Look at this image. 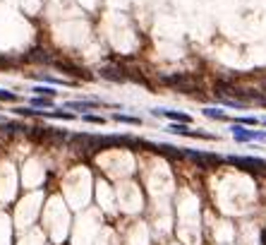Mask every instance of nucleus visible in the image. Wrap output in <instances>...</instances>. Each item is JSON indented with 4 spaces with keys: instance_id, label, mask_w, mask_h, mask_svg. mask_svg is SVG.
<instances>
[{
    "instance_id": "obj_1",
    "label": "nucleus",
    "mask_w": 266,
    "mask_h": 245,
    "mask_svg": "<svg viewBox=\"0 0 266 245\" xmlns=\"http://www.w3.org/2000/svg\"><path fill=\"white\" fill-rule=\"evenodd\" d=\"M161 82H163L166 87H173L177 92H182V94H197V92H201V87L197 84V79L192 75H187V72H170V75H163Z\"/></svg>"
},
{
    "instance_id": "obj_2",
    "label": "nucleus",
    "mask_w": 266,
    "mask_h": 245,
    "mask_svg": "<svg viewBox=\"0 0 266 245\" xmlns=\"http://www.w3.org/2000/svg\"><path fill=\"white\" fill-rule=\"evenodd\" d=\"M99 77L106 79V82H115V84H125L127 82V72H125V68H120V65H106V68H101L99 70Z\"/></svg>"
},
{
    "instance_id": "obj_3",
    "label": "nucleus",
    "mask_w": 266,
    "mask_h": 245,
    "mask_svg": "<svg viewBox=\"0 0 266 245\" xmlns=\"http://www.w3.org/2000/svg\"><path fill=\"white\" fill-rule=\"evenodd\" d=\"M51 68L63 70L65 75H74V77H84V79H91V75H84V72H87L84 68L74 65V63H72V60H67V58H58V60H53V63H51Z\"/></svg>"
},
{
    "instance_id": "obj_4",
    "label": "nucleus",
    "mask_w": 266,
    "mask_h": 245,
    "mask_svg": "<svg viewBox=\"0 0 266 245\" xmlns=\"http://www.w3.org/2000/svg\"><path fill=\"white\" fill-rule=\"evenodd\" d=\"M53 135L55 130L53 128H29L27 130V137L32 140V142H36V144H43V142H53Z\"/></svg>"
},
{
    "instance_id": "obj_5",
    "label": "nucleus",
    "mask_w": 266,
    "mask_h": 245,
    "mask_svg": "<svg viewBox=\"0 0 266 245\" xmlns=\"http://www.w3.org/2000/svg\"><path fill=\"white\" fill-rule=\"evenodd\" d=\"M154 115H163V118H168L170 123H192V118L187 113H180V111H166V108H156V111H151Z\"/></svg>"
},
{
    "instance_id": "obj_6",
    "label": "nucleus",
    "mask_w": 266,
    "mask_h": 245,
    "mask_svg": "<svg viewBox=\"0 0 266 245\" xmlns=\"http://www.w3.org/2000/svg\"><path fill=\"white\" fill-rule=\"evenodd\" d=\"M233 137L235 142H254V130H245V125L240 123H233Z\"/></svg>"
},
{
    "instance_id": "obj_7",
    "label": "nucleus",
    "mask_w": 266,
    "mask_h": 245,
    "mask_svg": "<svg viewBox=\"0 0 266 245\" xmlns=\"http://www.w3.org/2000/svg\"><path fill=\"white\" fill-rule=\"evenodd\" d=\"M24 60H29V63H41V65H51V63H53L51 53H48V51H41V48H38V51H32Z\"/></svg>"
},
{
    "instance_id": "obj_8",
    "label": "nucleus",
    "mask_w": 266,
    "mask_h": 245,
    "mask_svg": "<svg viewBox=\"0 0 266 245\" xmlns=\"http://www.w3.org/2000/svg\"><path fill=\"white\" fill-rule=\"evenodd\" d=\"M101 101H67L65 108H77V111H91V108H99Z\"/></svg>"
},
{
    "instance_id": "obj_9",
    "label": "nucleus",
    "mask_w": 266,
    "mask_h": 245,
    "mask_svg": "<svg viewBox=\"0 0 266 245\" xmlns=\"http://www.w3.org/2000/svg\"><path fill=\"white\" fill-rule=\"evenodd\" d=\"M29 104H32L34 108H53V106H55V101L51 99V96H38V94H36Z\"/></svg>"
},
{
    "instance_id": "obj_10",
    "label": "nucleus",
    "mask_w": 266,
    "mask_h": 245,
    "mask_svg": "<svg viewBox=\"0 0 266 245\" xmlns=\"http://www.w3.org/2000/svg\"><path fill=\"white\" fill-rule=\"evenodd\" d=\"M201 113L206 115V118H211V120H223V123H226V120H231V118L223 113V111H218V108H211V106H206V108H204Z\"/></svg>"
},
{
    "instance_id": "obj_11",
    "label": "nucleus",
    "mask_w": 266,
    "mask_h": 245,
    "mask_svg": "<svg viewBox=\"0 0 266 245\" xmlns=\"http://www.w3.org/2000/svg\"><path fill=\"white\" fill-rule=\"evenodd\" d=\"M113 120H118V123H125V125H142V118H134V115L113 113Z\"/></svg>"
},
{
    "instance_id": "obj_12",
    "label": "nucleus",
    "mask_w": 266,
    "mask_h": 245,
    "mask_svg": "<svg viewBox=\"0 0 266 245\" xmlns=\"http://www.w3.org/2000/svg\"><path fill=\"white\" fill-rule=\"evenodd\" d=\"M32 92H34V94H38V96H51V99H55V96H58V92H55L53 87H48V84H38V87H34Z\"/></svg>"
},
{
    "instance_id": "obj_13",
    "label": "nucleus",
    "mask_w": 266,
    "mask_h": 245,
    "mask_svg": "<svg viewBox=\"0 0 266 245\" xmlns=\"http://www.w3.org/2000/svg\"><path fill=\"white\" fill-rule=\"evenodd\" d=\"M84 123H91V125H106V118L103 115H91V113H84L82 115Z\"/></svg>"
},
{
    "instance_id": "obj_14",
    "label": "nucleus",
    "mask_w": 266,
    "mask_h": 245,
    "mask_svg": "<svg viewBox=\"0 0 266 245\" xmlns=\"http://www.w3.org/2000/svg\"><path fill=\"white\" fill-rule=\"evenodd\" d=\"M15 113L24 115V118H32V115H43V111H36L34 106H32V108H24V106H19V108H15Z\"/></svg>"
},
{
    "instance_id": "obj_15",
    "label": "nucleus",
    "mask_w": 266,
    "mask_h": 245,
    "mask_svg": "<svg viewBox=\"0 0 266 245\" xmlns=\"http://www.w3.org/2000/svg\"><path fill=\"white\" fill-rule=\"evenodd\" d=\"M0 101L15 104V101H19V96H17V94H12V92H5V89H0Z\"/></svg>"
},
{
    "instance_id": "obj_16",
    "label": "nucleus",
    "mask_w": 266,
    "mask_h": 245,
    "mask_svg": "<svg viewBox=\"0 0 266 245\" xmlns=\"http://www.w3.org/2000/svg\"><path fill=\"white\" fill-rule=\"evenodd\" d=\"M5 130H7V132H10V135H12V132L29 130V128H24V125H17V123H5Z\"/></svg>"
},
{
    "instance_id": "obj_17",
    "label": "nucleus",
    "mask_w": 266,
    "mask_h": 245,
    "mask_svg": "<svg viewBox=\"0 0 266 245\" xmlns=\"http://www.w3.org/2000/svg\"><path fill=\"white\" fill-rule=\"evenodd\" d=\"M235 123H240V125H257L259 120H257V118H252V115H245V118H237Z\"/></svg>"
},
{
    "instance_id": "obj_18",
    "label": "nucleus",
    "mask_w": 266,
    "mask_h": 245,
    "mask_svg": "<svg viewBox=\"0 0 266 245\" xmlns=\"http://www.w3.org/2000/svg\"><path fill=\"white\" fill-rule=\"evenodd\" d=\"M53 118H60V120H74V115L72 113H63V108H60V111H53Z\"/></svg>"
},
{
    "instance_id": "obj_19",
    "label": "nucleus",
    "mask_w": 266,
    "mask_h": 245,
    "mask_svg": "<svg viewBox=\"0 0 266 245\" xmlns=\"http://www.w3.org/2000/svg\"><path fill=\"white\" fill-rule=\"evenodd\" d=\"M254 140H257V142H266V132L254 130Z\"/></svg>"
},
{
    "instance_id": "obj_20",
    "label": "nucleus",
    "mask_w": 266,
    "mask_h": 245,
    "mask_svg": "<svg viewBox=\"0 0 266 245\" xmlns=\"http://www.w3.org/2000/svg\"><path fill=\"white\" fill-rule=\"evenodd\" d=\"M262 89H264V94H266V79H264V84H262Z\"/></svg>"
},
{
    "instance_id": "obj_21",
    "label": "nucleus",
    "mask_w": 266,
    "mask_h": 245,
    "mask_svg": "<svg viewBox=\"0 0 266 245\" xmlns=\"http://www.w3.org/2000/svg\"><path fill=\"white\" fill-rule=\"evenodd\" d=\"M262 123H264V125H266V115H264V118H262Z\"/></svg>"
}]
</instances>
